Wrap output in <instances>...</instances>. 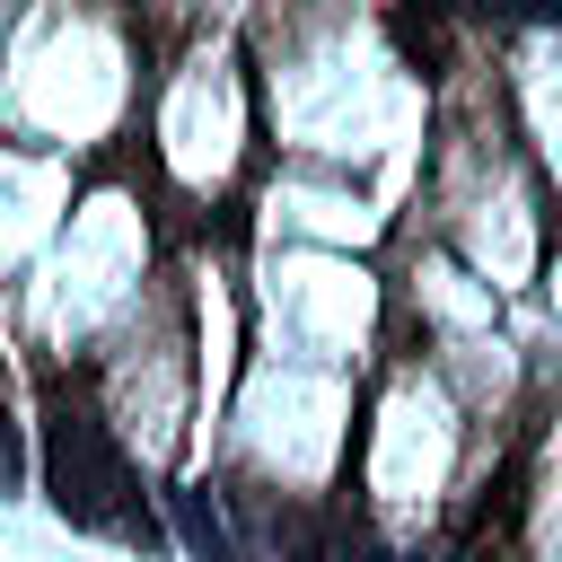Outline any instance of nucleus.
Returning a JSON list of instances; mask_svg holds the SVG:
<instances>
[{
  "label": "nucleus",
  "mask_w": 562,
  "mask_h": 562,
  "mask_svg": "<svg viewBox=\"0 0 562 562\" xmlns=\"http://www.w3.org/2000/svg\"><path fill=\"white\" fill-rule=\"evenodd\" d=\"M53 430V457H44V474H53V509L61 518H79V527H123V536H158L140 509H123V492H132V465H123V448L105 439V422L88 413V395H70V386H53V413H44Z\"/></svg>",
  "instance_id": "obj_1"
},
{
  "label": "nucleus",
  "mask_w": 562,
  "mask_h": 562,
  "mask_svg": "<svg viewBox=\"0 0 562 562\" xmlns=\"http://www.w3.org/2000/svg\"><path fill=\"white\" fill-rule=\"evenodd\" d=\"M176 501V536L202 553V562H237V536H228V518H220V501L193 483V492H167Z\"/></svg>",
  "instance_id": "obj_2"
}]
</instances>
